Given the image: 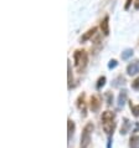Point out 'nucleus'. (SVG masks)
I'll use <instances>...</instances> for the list:
<instances>
[{"instance_id":"obj_9","label":"nucleus","mask_w":139,"mask_h":148,"mask_svg":"<svg viewBox=\"0 0 139 148\" xmlns=\"http://www.w3.org/2000/svg\"><path fill=\"white\" fill-rule=\"evenodd\" d=\"M96 31H97V27H92V29H89L88 31H86L84 34H83V36L81 38V44L86 42V41L89 40V39H92V36L96 34Z\"/></svg>"},{"instance_id":"obj_1","label":"nucleus","mask_w":139,"mask_h":148,"mask_svg":"<svg viewBox=\"0 0 139 148\" xmlns=\"http://www.w3.org/2000/svg\"><path fill=\"white\" fill-rule=\"evenodd\" d=\"M73 60H75V66L78 72L84 71L88 64V55L84 50H76L73 54Z\"/></svg>"},{"instance_id":"obj_10","label":"nucleus","mask_w":139,"mask_h":148,"mask_svg":"<svg viewBox=\"0 0 139 148\" xmlns=\"http://www.w3.org/2000/svg\"><path fill=\"white\" fill-rule=\"evenodd\" d=\"M67 76H68V90L72 88L73 85V73H72V67H71V60L67 61Z\"/></svg>"},{"instance_id":"obj_18","label":"nucleus","mask_w":139,"mask_h":148,"mask_svg":"<svg viewBox=\"0 0 139 148\" xmlns=\"http://www.w3.org/2000/svg\"><path fill=\"white\" fill-rule=\"evenodd\" d=\"M117 65H118V62H117V60H111V61H109V64H108V69H114V67H116L117 66Z\"/></svg>"},{"instance_id":"obj_11","label":"nucleus","mask_w":139,"mask_h":148,"mask_svg":"<svg viewBox=\"0 0 139 148\" xmlns=\"http://www.w3.org/2000/svg\"><path fill=\"white\" fill-rule=\"evenodd\" d=\"M129 147L130 148H139V136L134 134L129 139Z\"/></svg>"},{"instance_id":"obj_12","label":"nucleus","mask_w":139,"mask_h":148,"mask_svg":"<svg viewBox=\"0 0 139 148\" xmlns=\"http://www.w3.org/2000/svg\"><path fill=\"white\" fill-rule=\"evenodd\" d=\"M129 127H130V122L128 118H123V126H122V128H121V134H127L128 133V131H129Z\"/></svg>"},{"instance_id":"obj_7","label":"nucleus","mask_w":139,"mask_h":148,"mask_svg":"<svg viewBox=\"0 0 139 148\" xmlns=\"http://www.w3.org/2000/svg\"><path fill=\"white\" fill-rule=\"evenodd\" d=\"M127 100H128V92H127V90H122L119 96H118V106H119V107H123L125 105Z\"/></svg>"},{"instance_id":"obj_16","label":"nucleus","mask_w":139,"mask_h":148,"mask_svg":"<svg viewBox=\"0 0 139 148\" xmlns=\"http://www.w3.org/2000/svg\"><path fill=\"white\" fill-rule=\"evenodd\" d=\"M106 76H102V77H99L98 79V81H97V85H96V87H97V90H101L103 86L106 85Z\"/></svg>"},{"instance_id":"obj_6","label":"nucleus","mask_w":139,"mask_h":148,"mask_svg":"<svg viewBox=\"0 0 139 148\" xmlns=\"http://www.w3.org/2000/svg\"><path fill=\"white\" fill-rule=\"evenodd\" d=\"M99 27H101V31L103 32V35H109V16H104L103 20L101 21L99 24Z\"/></svg>"},{"instance_id":"obj_8","label":"nucleus","mask_w":139,"mask_h":148,"mask_svg":"<svg viewBox=\"0 0 139 148\" xmlns=\"http://www.w3.org/2000/svg\"><path fill=\"white\" fill-rule=\"evenodd\" d=\"M75 130H76V125H75V122H73L71 118H68V121H67V134H68V142L71 141V138H72V136L73 133H75Z\"/></svg>"},{"instance_id":"obj_3","label":"nucleus","mask_w":139,"mask_h":148,"mask_svg":"<svg viewBox=\"0 0 139 148\" xmlns=\"http://www.w3.org/2000/svg\"><path fill=\"white\" fill-rule=\"evenodd\" d=\"M84 98H86V95L84 93H81L78 98H77V107L80 108L81 113H82V117L87 116V108H86V102H84Z\"/></svg>"},{"instance_id":"obj_13","label":"nucleus","mask_w":139,"mask_h":148,"mask_svg":"<svg viewBox=\"0 0 139 148\" xmlns=\"http://www.w3.org/2000/svg\"><path fill=\"white\" fill-rule=\"evenodd\" d=\"M133 54H134L133 49H125V50L122 52L121 57H122V60H128L130 56H133Z\"/></svg>"},{"instance_id":"obj_21","label":"nucleus","mask_w":139,"mask_h":148,"mask_svg":"<svg viewBox=\"0 0 139 148\" xmlns=\"http://www.w3.org/2000/svg\"><path fill=\"white\" fill-rule=\"evenodd\" d=\"M134 9L139 10V0H136V3H134Z\"/></svg>"},{"instance_id":"obj_2","label":"nucleus","mask_w":139,"mask_h":148,"mask_svg":"<svg viewBox=\"0 0 139 148\" xmlns=\"http://www.w3.org/2000/svg\"><path fill=\"white\" fill-rule=\"evenodd\" d=\"M93 123L88 122L87 125L84 126V128L82 131V134H81V145L80 148H88V146L91 145V136L93 132Z\"/></svg>"},{"instance_id":"obj_17","label":"nucleus","mask_w":139,"mask_h":148,"mask_svg":"<svg viewBox=\"0 0 139 148\" xmlns=\"http://www.w3.org/2000/svg\"><path fill=\"white\" fill-rule=\"evenodd\" d=\"M132 88H134V90H139V76L132 82Z\"/></svg>"},{"instance_id":"obj_5","label":"nucleus","mask_w":139,"mask_h":148,"mask_svg":"<svg viewBox=\"0 0 139 148\" xmlns=\"http://www.w3.org/2000/svg\"><path fill=\"white\" fill-rule=\"evenodd\" d=\"M89 108L92 112H98L101 108V100L98 96H92L91 101H89Z\"/></svg>"},{"instance_id":"obj_15","label":"nucleus","mask_w":139,"mask_h":148,"mask_svg":"<svg viewBox=\"0 0 139 148\" xmlns=\"http://www.w3.org/2000/svg\"><path fill=\"white\" fill-rule=\"evenodd\" d=\"M130 110H132V113L134 117H139V105H132V102H130Z\"/></svg>"},{"instance_id":"obj_14","label":"nucleus","mask_w":139,"mask_h":148,"mask_svg":"<svg viewBox=\"0 0 139 148\" xmlns=\"http://www.w3.org/2000/svg\"><path fill=\"white\" fill-rule=\"evenodd\" d=\"M104 98H106V102L107 105H112L113 103V93L111 91H107L104 93Z\"/></svg>"},{"instance_id":"obj_20","label":"nucleus","mask_w":139,"mask_h":148,"mask_svg":"<svg viewBox=\"0 0 139 148\" xmlns=\"http://www.w3.org/2000/svg\"><path fill=\"white\" fill-rule=\"evenodd\" d=\"M133 132H139V122H136V127H134Z\"/></svg>"},{"instance_id":"obj_4","label":"nucleus","mask_w":139,"mask_h":148,"mask_svg":"<svg viewBox=\"0 0 139 148\" xmlns=\"http://www.w3.org/2000/svg\"><path fill=\"white\" fill-rule=\"evenodd\" d=\"M139 72V60H134L133 62H130L127 66V73L129 76H134Z\"/></svg>"},{"instance_id":"obj_19","label":"nucleus","mask_w":139,"mask_h":148,"mask_svg":"<svg viewBox=\"0 0 139 148\" xmlns=\"http://www.w3.org/2000/svg\"><path fill=\"white\" fill-rule=\"evenodd\" d=\"M133 3V0H125V5H124V10H128L129 9V6H130V4Z\"/></svg>"}]
</instances>
